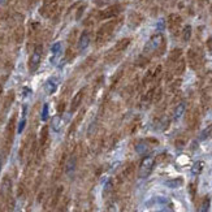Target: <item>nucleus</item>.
<instances>
[{
  "label": "nucleus",
  "instance_id": "f257e3e1",
  "mask_svg": "<svg viewBox=\"0 0 212 212\" xmlns=\"http://www.w3.org/2000/svg\"><path fill=\"white\" fill-rule=\"evenodd\" d=\"M164 37L161 34H156L150 38V41L146 43L143 50V55L152 56V55H161L164 51Z\"/></svg>",
  "mask_w": 212,
  "mask_h": 212
},
{
  "label": "nucleus",
  "instance_id": "f03ea898",
  "mask_svg": "<svg viewBox=\"0 0 212 212\" xmlns=\"http://www.w3.org/2000/svg\"><path fill=\"white\" fill-rule=\"evenodd\" d=\"M116 26H117V21H115V20L104 23L103 26H100L98 33H96V44H104L112 37Z\"/></svg>",
  "mask_w": 212,
  "mask_h": 212
},
{
  "label": "nucleus",
  "instance_id": "7ed1b4c3",
  "mask_svg": "<svg viewBox=\"0 0 212 212\" xmlns=\"http://www.w3.org/2000/svg\"><path fill=\"white\" fill-rule=\"evenodd\" d=\"M154 164H155V159L152 156H146L141 163V167H139V177L141 178H146L150 176V173L152 172Z\"/></svg>",
  "mask_w": 212,
  "mask_h": 212
},
{
  "label": "nucleus",
  "instance_id": "20e7f679",
  "mask_svg": "<svg viewBox=\"0 0 212 212\" xmlns=\"http://www.w3.org/2000/svg\"><path fill=\"white\" fill-rule=\"evenodd\" d=\"M41 59H42V47L38 46L31 54L30 59H29V69H30L31 73H34L38 69V66L41 64Z\"/></svg>",
  "mask_w": 212,
  "mask_h": 212
},
{
  "label": "nucleus",
  "instance_id": "39448f33",
  "mask_svg": "<svg viewBox=\"0 0 212 212\" xmlns=\"http://www.w3.org/2000/svg\"><path fill=\"white\" fill-rule=\"evenodd\" d=\"M129 44H130V39H129V38H124V39L118 41L116 44H115V47L108 52V55L118 57L120 55H121V52H124L125 50H126Z\"/></svg>",
  "mask_w": 212,
  "mask_h": 212
},
{
  "label": "nucleus",
  "instance_id": "423d86ee",
  "mask_svg": "<svg viewBox=\"0 0 212 212\" xmlns=\"http://www.w3.org/2000/svg\"><path fill=\"white\" fill-rule=\"evenodd\" d=\"M181 22H182V20L178 14H171V16L168 17V27H169L172 34H175V35L178 34L180 27H181Z\"/></svg>",
  "mask_w": 212,
  "mask_h": 212
},
{
  "label": "nucleus",
  "instance_id": "0eeeda50",
  "mask_svg": "<svg viewBox=\"0 0 212 212\" xmlns=\"http://www.w3.org/2000/svg\"><path fill=\"white\" fill-rule=\"evenodd\" d=\"M200 61H202L200 54L198 51H195V50H193V48H191V50L187 52V62H189L190 68L196 69L200 65Z\"/></svg>",
  "mask_w": 212,
  "mask_h": 212
},
{
  "label": "nucleus",
  "instance_id": "6e6552de",
  "mask_svg": "<svg viewBox=\"0 0 212 212\" xmlns=\"http://www.w3.org/2000/svg\"><path fill=\"white\" fill-rule=\"evenodd\" d=\"M121 11V8L118 5H112V7H108L107 9L102 11L99 14H98V18L99 20H105V18H112V17H116L117 14Z\"/></svg>",
  "mask_w": 212,
  "mask_h": 212
},
{
  "label": "nucleus",
  "instance_id": "1a4fd4ad",
  "mask_svg": "<svg viewBox=\"0 0 212 212\" xmlns=\"http://www.w3.org/2000/svg\"><path fill=\"white\" fill-rule=\"evenodd\" d=\"M90 44V31L89 30H83L82 34L78 38V48L80 51H85L86 48Z\"/></svg>",
  "mask_w": 212,
  "mask_h": 212
},
{
  "label": "nucleus",
  "instance_id": "9d476101",
  "mask_svg": "<svg viewBox=\"0 0 212 212\" xmlns=\"http://www.w3.org/2000/svg\"><path fill=\"white\" fill-rule=\"evenodd\" d=\"M82 99H83V91H78L74 98L72 99V103H70V112H76L77 109L80 108V104L82 103Z\"/></svg>",
  "mask_w": 212,
  "mask_h": 212
},
{
  "label": "nucleus",
  "instance_id": "9b49d317",
  "mask_svg": "<svg viewBox=\"0 0 212 212\" xmlns=\"http://www.w3.org/2000/svg\"><path fill=\"white\" fill-rule=\"evenodd\" d=\"M13 125H14V117L11 118V121L8 122L7 129H5V143L8 147L13 141Z\"/></svg>",
  "mask_w": 212,
  "mask_h": 212
},
{
  "label": "nucleus",
  "instance_id": "f8f14e48",
  "mask_svg": "<svg viewBox=\"0 0 212 212\" xmlns=\"http://www.w3.org/2000/svg\"><path fill=\"white\" fill-rule=\"evenodd\" d=\"M185 109H186L185 103H180V104H177V107L175 108V111H173V120H175V121L180 120V118L182 117V115L185 113Z\"/></svg>",
  "mask_w": 212,
  "mask_h": 212
},
{
  "label": "nucleus",
  "instance_id": "ddd939ff",
  "mask_svg": "<svg viewBox=\"0 0 212 212\" xmlns=\"http://www.w3.org/2000/svg\"><path fill=\"white\" fill-rule=\"evenodd\" d=\"M173 69H175V70H173V73H175L176 76L182 74V73L185 72V60L181 57V59L178 60L177 62H175V64H173Z\"/></svg>",
  "mask_w": 212,
  "mask_h": 212
},
{
  "label": "nucleus",
  "instance_id": "4468645a",
  "mask_svg": "<svg viewBox=\"0 0 212 212\" xmlns=\"http://www.w3.org/2000/svg\"><path fill=\"white\" fill-rule=\"evenodd\" d=\"M181 55H182V51L180 50V48H176V50H173L171 52L169 57H168V64H175V62H177L178 60L181 59Z\"/></svg>",
  "mask_w": 212,
  "mask_h": 212
},
{
  "label": "nucleus",
  "instance_id": "2eb2a0df",
  "mask_svg": "<svg viewBox=\"0 0 212 212\" xmlns=\"http://www.w3.org/2000/svg\"><path fill=\"white\" fill-rule=\"evenodd\" d=\"M76 165H77V159H76V156L73 155V156H70V157H69L68 163H66L65 172L68 173V175H72V173L74 172V169H76Z\"/></svg>",
  "mask_w": 212,
  "mask_h": 212
},
{
  "label": "nucleus",
  "instance_id": "dca6fc26",
  "mask_svg": "<svg viewBox=\"0 0 212 212\" xmlns=\"http://www.w3.org/2000/svg\"><path fill=\"white\" fill-rule=\"evenodd\" d=\"M44 89H46V93L48 95H51V94H54L56 89H57V83H56V81L54 78H51V80H48L47 82H46V86H44Z\"/></svg>",
  "mask_w": 212,
  "mask_h": 212
},
{
  "label": "nucleus",
  "instance_id": "f3484780",
  "mask_svg": "<svg viewBox=\"0 0 212 212\" xmlns=\"http://www.w3.org/2000/svg\"><path fill=\"white\" fill-rule=\"evenodd\" d=\"M182 184H184V180H182V178H173V180L165 181V186L171 187V189H177V187H181Z\"/></svg>",
  "mask_w": 212,
  "mask_h": 212
},
{
  "label": "nucleus",
  "instance_id": "a211bd4d",
  "mask_svg": "<svg viewBox=\"0 0 212 212\" xmlns=\"http://www.w3.org/2000/svg\"><path fill=\"white\" fill-rule=\"evenodd\" d=\"M23 35H25V31H23L22 26H18L16 30H14V41L17 43H21L23 41Z\"/></svg>",
  "mask_w": 212,
  "mask_h": 212
},
{
  "label": "nucleus",
  "instance_id": "6ab92c4d",
  "mask_svg": "<svg viewBox=\"0 0 212 212\" xmlns=\"http://www.w3.org/2000/svg\"><path fill=\"white\" fill-rule=\"evenodd\" d=\"M191 38V26H185L184 30H182V41L184 42H189Z\"/></svg>",
  "mask_w": 212,
  "mask_h": 212
},
{
  "label": "nucleus",
  "instance_id": "aec40b11",
  "mask_svg": "<svg viewBox=\"0 0 212 212\" xmlns=\"http://www.w3.org/2000/svg\"><path fill=\"white\" fill-rule=\"evenodd\" d=\"M136 151L138 154H146L148 151V146H147V143L146 142H139L137 143V146H136Z\"/></svg>",
  "mask_w": 212,
  "mask_h": 212
},
{
  "label": "nucleus",
  "instance_id": "412c9836",
  "mask_svg": "<svg viewBox=\"0 0 212 212\" xmlns=\"http://www.w3.org/2000/svg\"><path fill=\"white\" fill-rule=\"evenodd\" d=\"M208 210H210V196H206L203 202H202L199 212H208Z\"/></svg>",
  "mask_w": 212,
  "mask_h": 212
},
{
  "label": "nucleus",
  "instance_id": "4be33fe9",
  "mask_svg": "<svg viewBox=\"0 0 212 212\" xmlns=\"http://www.w3.org/2000/svg\"><path fill=\"white\" fill-rule=\"evenodd\" d=\"M47 136H48V128L44 126L42 129V133H41V141H39L41 146H44V143L47 142Z\"/></svg>",
  "mask_w": 212,
  "mask_h": 212
},
{
  "label": "nucleus",
  "instance_id": "5701e85b",
  "mask_svg": "<svg viewBox=\"0 0 212 212\" xmlns=\"http://www.w3.org/2000/svg\"><path fill=\"white\" fill-rule=\"evenodd\" d=\"M51 51H52V54H54L55 56H57V55H60V54H61V43H60V42H57V43H55V44L52 46V48H51Z\"/></svg>",
  "mask_w": 212,
  "mask_h": 212
},
{
  "label": "nucleus",
  "instance_id": "b1692460",
  "mask_svg": "<svg viewBox=\"0 0 212 212\" xmlns=\"http://www.w3.org/2000/svg\"><path fill=\"white\" fill-rule=\"evenodd\" d=\"M202 168H203V163H202V161H196L195 164H194V167H193V173H194V175H198V173H200Z\"/></svg>",
  "mask_w": 212,
  "mask_h": 212
},
{
  "label": "nucleus",
  "instance_id": "393cba45",
  "mask_svg": "<svg viewBox=\"0 0 212 212\" xmlns=\"http://www.w3.org/2000/svg\"><path fill=\"white\" fill-rule=\"evenodd\" d=\"M211 133H212V125H211V126H208L207 129L203 130V133L200 134V139H206V138H208Z\"/></svg>",
  "mask_w": 212,
  "mask_h": 212
},
{
  "label": "nucleus",
  "instance_id": "a878e982",
  "mask_svg": "<svg viewBox=\"0 0 212 212\" xmlns=\"http://www.w3.org/2000/svg\"><path fill=\"white\" fill-rule=\"evenodd\" d=\"M47 118H48V104H44L42 109V120L43 121H47Z\"/></svg>",
  "mask_w": 212,
  "mask_h": 212
},
{
  "label": "nucleus",
  "instance_id": "bb28decb",
  "mask_svg": "<svg viewBox=\"0 0 212 212\" xmlns=\"http://www.w3.org/2000/svg\"><path fill=\"white\" fill-rule=\"evenodd\" d=\"M25 125H26V118H25V116H23L22 120L20 121V124H18L17 133H22V132H23V129H25Z\"/></svg>",
  "mask_w": 212,
  "mask_h": 212
},
{
  "label": "nucleus",
  "instance_id": "cd10ccee",
  "mask_svg": "<svg viewBox=\"0 0 212 212\" xmlns=\"http://www.w3.org/2000/svg\"><path fill=\"white\" fill-rule=\"evenodd\" d=\"M52 128H54V130H59L60 129V117H55L54 121H52Z\"/></svg>",
  "mask_w": 212,
  "mask_h": 212
},
{
  "label": "nucleus",
  "instance_id": "c85d7f7f",
  "mask_svg": "<svg viewBox=\"0 0 212 212\" xmlns=\"http://www.w3.org/2000/svg\"><path fill=\"white\" fill-rule=\"evenodd\" d=\"M2 165H3L2 164V159H0V172H2Z\"/></svg>",
  "mask_w": 212,
  "mask_h": 212
},
{
  "label": "nucleus",
  "instance_id": "c756f323",
  "mask_svg": "<svg viewBox=\"0 0 212 212\" xmlns=\"http://www.w3.org/2000/svg\"><path fill=\"white\" fill-rule=\"evenodd\" d=\"M157 212H169V211H167V210H163V211H157Z\"/></svg>",
  "mask_w": 212,
  "mask_h": 212
},
{
  "label": "nucleus",
  "instance_id": "7c9ffc66",
  "mask_svg": "<svg viewBox=\"0 0 212 212\" xmlns=\"http://www.w3.org/2000/svg\"><path fill=\"white\" fill-rule=\"evenodd\" d=\"M0 93H2V87H0Z\"/></svg>",
  "mask_w": 212,
  "mask_h": 212
}]
</instances>
